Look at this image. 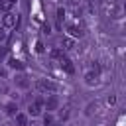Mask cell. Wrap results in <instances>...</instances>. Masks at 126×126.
Instances as JSON below:
<instances>
[{
    "mask_svg": "<svg viewBox=\"0 0 126 126\" xmlns=\"http://www.w3.org/2000/svg\"><path fill=\"white\" fill-rule=\"evenodd\" d=\"M35 87H37L39 91H45V93H47V91H55V89H57V85H55L53 81H47V79H39V81L35 83Z\"/></svg>",
    "mask_w": 126,
    "mask_h": 126,
    "instance_id": "cell-1",
    "label": "cell"
},
{
    "mask_svg": "<svg viewBox=\"0 0 126 126\" xmlns=\"http://www.w3.org/2000/svg\"><path fill=\"white\" fill-rule=\"evenodd\" d=\"M16 22H18V18H16L12 12H6V14L2 16V24H4V28H14Z\"/></svg>",
    "mask_w": 126,
    "mask_h": 126,
    "instance_id": "cell-2",
    "label": "cell"
},
{
    "mask_svg": "<svg viewBox=\"0 0 126 126\" xmlns=\"http://www.w3.org/2000/svg\"><path fill=\"white\" fill-rule=\"evenodd\" d=\"M41 106H43V100H41V98H35V100L30 104V108H28V110H30V114H32V116H37V114L41 112Z\"/></svg>",
    "mask_w": 126,
    "mask_h": 126,
    "instance_id": "cell-3",
    "label": "cell"
},
{
    "mask_svg": "<svg viewBox=\"0 0 126 126\" xmlns=\"http://www.w3.org/2000/svg\"><path fill=\"white\" fill-rule=\"evenodd\" d=\"M67 32H69L73 37H83V33H85V32H83V28H81V26H75V24H73V26H69V28H67Z\"/></svg>",
    "mask_w": 126,
    "mask_h": 126,
    "instance_id": "cell-4",
    "label": "cell"
},
{
    "mask_svg": "<svg viewBox=\"0 0 126 126\" xmlns=\"http://www.w3.org/2000/svg\"><path fill=\"white\" fill-rule=\"evenodd\" d=\"M59 63H61V67H63V69H65V71H67L69 75H71V73L75 71V67L71 65V61H69L67 57H61V59H59Z\"/></svg>",
    "mask_w": 126,
    "mask_h": 126,
    "instance_id": "cell-5",
    "label": "cell"
},
{
    "mask_svg": "<svg viewBox=\"0 0 126 126\" xmlns=\"http://www.w3.org/2000/svg\"><path fill=\"white\" fill-rule=\"evenodd\" d=\"M14 8V0H0V10L2 12H10Z\"/></svg>",
    "mask_w": 126,
    "mask_h": 126,
    "instance_id": "cell-6",
    "label": "cell"
},
{
    "mask_svg": "<svg viewBox=\"0 0 126 126\" xmlns=\"http://www.w3.org/2000/svg\"><path fill=\"white\" fill-rule=\"evenodd\" d=\"M45 106H47V110H55V108H57V96L51 94V96L45 100Z\"/></svg>",
    "mask_w": 126,
    "mask_h": 126,
    "instance_id": "cell-7",
    "label": "cell"
},
{
    "mask_svg": "<svg viewBox=\"0 0 126 126\" xmlns=\"http://www.w3.org/2000/svg\"><path fill=\"white\" fill-rule=\"evenodd\" d=\"M10 67H12V69H24L26 65H24L20 59H10Z\"/></svg>",
    "mask_w": 126,
    "mask_h": 126,
    "instance_id": "cell-8",
    "label": "cell"
},
{
    "mask_svg": "<svg viewBox=\"0 0 126 126\" xmlns=\"http://www.w3.org/2000/svg\"><path fill=\"white\" fill-rule=\"evenodd\" d=\"M16 110H18V106H16V102H8V104H6V112H8V114H12V116H16Z\"/></svg>",
    "mask_w": 126,
    "mask_h": 126,
    "instance_id": "cell-9",
    "label": "cell"
},
{
    "mask_svg": "<svg viewBox=\"0 0 126 126\" xmlns=\"http://www.w3.org/2000/svg\"><path fill=\"white\" fill-rule=\"evenodd\" d=\"M16 124H18V126H26V124H28L26 114H16Z\"/></svg>",
    "mask_w": 126,
    "mask_h": 126,
    "instance_id": "cell-10",
    "label": "cell"
},
{
    "mask_svg": "<svg viewBox=\"0 0 126 126\" xmlns=\"http://www.w3.org/2000/svg\"><path fill=\"white\" fill-rule=\"evenodd\" d=\"M85 79H87V85H94L96 83V73H89Z\"/></svg>",
    "mask_w": 126,
    "mask_h": 126,
    "instance_id": "cell-11",
    "label": "cell"
},
{
    "mask_svg": "<svg viewBox=\"0 0 126 126\" xmlns=\"http://www.w3.org/2000/svg\"><path fill=\"white\" fill-rule=\"evenodd\" d=\"M16 83H18V85H22V87H28V81H26V77H24V75H18V77H16Z\"/></svg>",
    "mask_w": 126,
    "mask_h": 126,
    "instance_id": "cell-12",
    "label": "cell"
},
{
    "mask_svg": "<svg viewBox=\"0 0 126 126\" xmlns=\"http://www.w3.org/2000/svg\"><path fill=\"white\" fill-rule=\"evenodd\" d=\"M51 57H53V59H61V57H63L61 49H51Z\"/></svg>",
    "mask_w": 126,
    "mask_h": 126,
    "instance_id": "cell-13",
    "label": "cell"
},
{
    "mask_svg": "<svg viewBox=\"0 0 126 126\" xmlns=\"http://www.w3.org/2000/svg\"><path fill=\"white\" fill-rule=\"evenodd\" d=\"M63 45H65V49H73V47H75L73 39H63Z\"/></svg>",
    "mask_w": 126,
    "mask_h": 126,
    "instance_id": "cell-14",
    "label": "cell"
},
{
    "mask_svg": "<svg viewBox=\"0 0 126 126\" xmlns=\"http://www.w3.org/2000/svg\"><path fill=\"white\" fill-rule=\"evenodd\" d=\"M43 124H45V126H51V124H53V116L45 114V116H43Z\"/></svg>",
    "mask_w": 126,
    "mask_h": 126,
    "instance_id": "cell-15",
    "label": "cell"
},
{
    "mask_svg": "<svg viewBox=\"0 0 126 126\" xmlns=\"http://www.w3.org/2000/svg\"><path fill=\"white\" fill-rule=\"evenodd\" d=\"M63 16H65V12H63V8H59V10H57V24H61Z\"/></svg>",
    "mask_w": 126,
    "mask_h": 126,
    "instance_id": "cell-16",
    "label": "cell"
},
{
    "mask_svg": "<svg viewBox=\"0 0 126 126\" xmlns=\"http://www.w3.org/2000/svg\"><path fill=\"white\" fill-rule=\"evenodd\" d=\"M35 51H37V53H43V43H41V41L35 43Z\"/></svg>",
    "mask_w": 126,
    "mask_h": 126,
    "instance_id": "cell-17",
    "label": "cell"
},
{
    "mask_svg": "<svg viewBox=\"0 0 126 126\" xmlns=\"http://www.w3.org/2000/svg\"><path fill=\"white\" fill-rule=\"evenodd\" d=\"M6 35H8V33H6V28H0V41H4Z\"/></svg>",
    "mask_w": 126,
    "mask_h": 126,
    "instance_id": "cell-18",
    "label": "cell"
},
{
    "mask_svg": "<svg viewBox=\"0 0 126 126\" xmlns=\"http://www.w3.org/2000/svg\"><path fill=\"white\" fill-rule=\"evenodd\" d=\"M106 102H108V104H114V102H116V96H108Z\"/></svg>",
    "mask_w": 126,
    "mask_h": 126,
    "instance_id": "cell-19",
    "label": "cell"
},
{
    "mask_svg": "<svg viewBox=\"0 0 126 126\" xmlns=\"http://www.w3.org/2000/svg\"><path fill=\"white\" fill-rule=\"evenodd\" d=\"M6 55V47H0V57H4Z\"/></svg>",
    "mask_w": 126,
    "mask_h": 126,
    "instance_id": "cell-20",
    "label": "cell"
},
{
    "mask_svg": "<svg viewBox=\"0 0 126 126\" xmlns=\"http://www.w3.org/2000/svg\"><path fill=\"white\" fill-rule=\"evenodd\" d=\"M91 4L94 6V4H102V0H91Z\"/></svg>",
    "mask_w": 126,
    "mask_h": 126,
    "instance_id": "cell-21",
    "label": "cell"
},
{
    "mask_svg": "<svg viewBox=\"0 0 126 126\" xmlns=\"http://www.w3.org/2000/svg\"><path fill=\"white\" fill-rule=\"evenodd\" d=\"M110 2H114V4H120V2H122V0H110Z\"/></svg>",
    "mask_w": 126,
    "mask_h": 126,
    "instance_id": "cell-22",
    "label": "cell"
}]
</instances>
